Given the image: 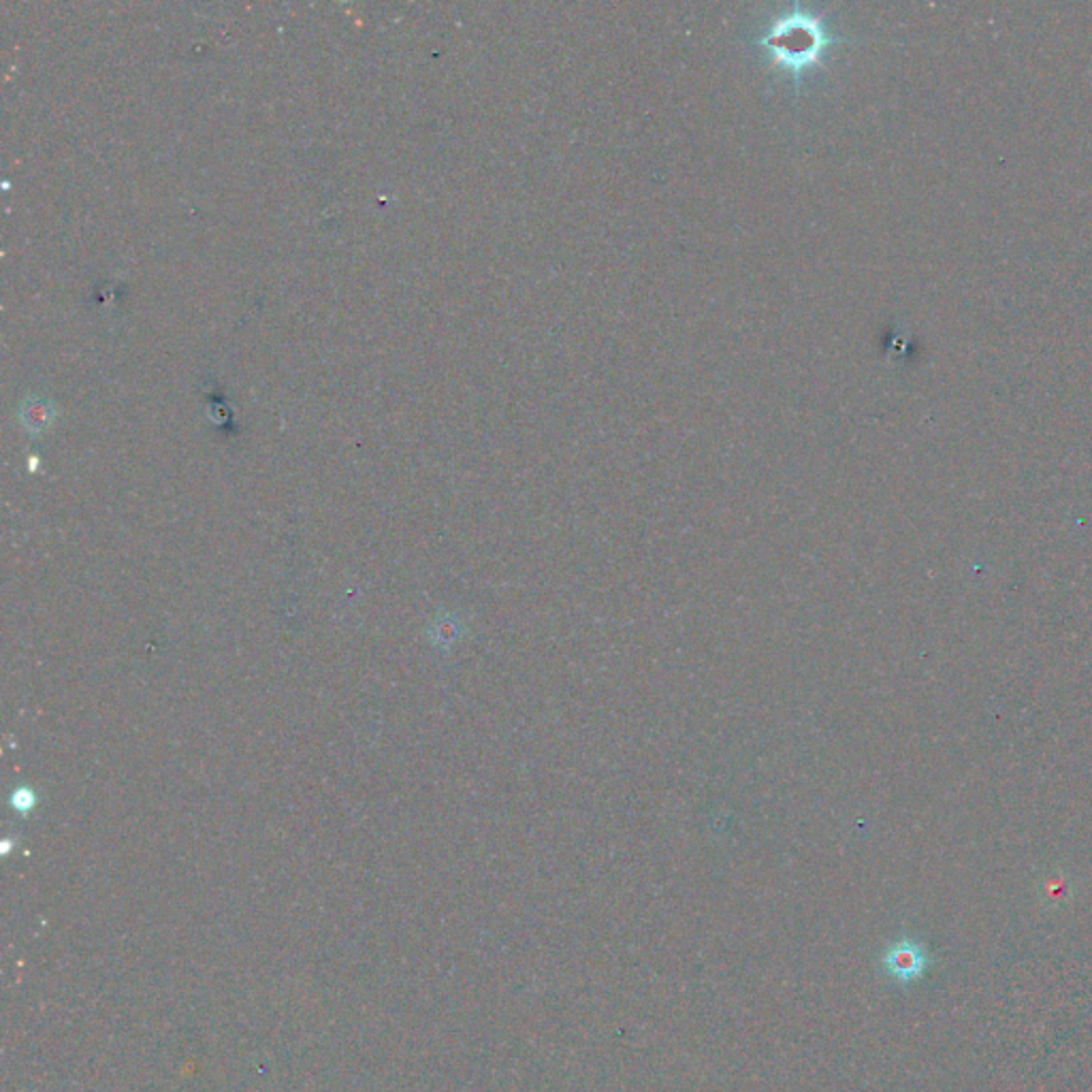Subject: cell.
I'll list each match as a JSON object with an SVG mask.
<instances>
[{
    "label": "cell",
    "instance_id": "1",
    "mask_svg": "<svg viewBox=\"0 0 1092 1092\" xmlns=\"http://www.w3.org/2000/svg\"><path fill=\"white\" fill-rule=\"evenodd\" d=\"M882 964L888 971V976L896 982L911 984L924 976L931 964V958L926 956V949L920 943L911 939H900L886 949Z\"/></svg>",
    "mask_w": 1092,
    "mask_h": 1092
},
{
    "label": "cell",
    "instance_id": "2",
    "mask_svg": "<svg viewBox=\"0 0 1092 1092\" xmlns=\"http://www.w3.org/2000/svg\"><path fill=\"white\" fill-rule=\"evenodd\" d=\"M52 418H54V408L45 399H29L21 406V423L33 434L43 432Z\"/></svg>",
    "mask_w": 1092,
    "mask_h": 1092
},
{
    "label": "cell",
    "instance_id": "3",
    "mask_svg": "<svg viewBox=\"0 0 1092 1092\" xmlns=\"http://www.w3.org/2000/svg\"><path fill=\"white\" fill-rule=\"evenodd\" d=\"M35 804H37V798L31 790H17L13 794V806L19 813H29Z\"/></svg>",
    "mask_w": 1092,
    "mask_h": 1092
}]
</instances>
